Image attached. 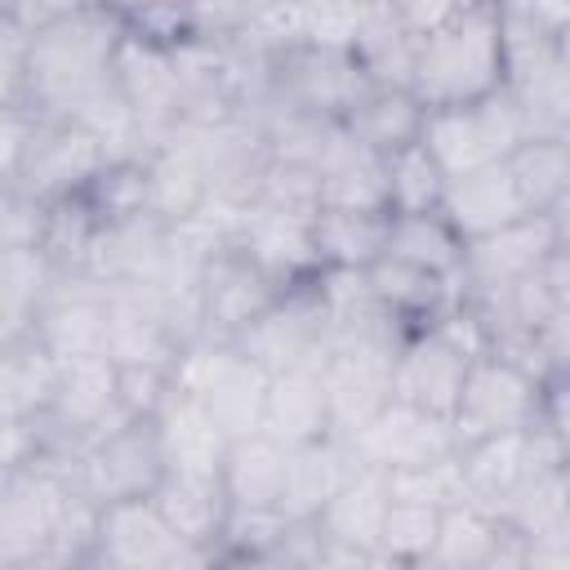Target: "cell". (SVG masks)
Segmentation results:
<instances>
[{"instance_id": "5b68a950", "label": "cell", "mask_w": 570, "mask_h": 570, "mask_svg": "<svg viewBox=\"0 0 570 570\" xmlns=\"http://www.w3.org/2000/svg\"><path fill=\"white\" fill-rule=\"evenodd\" d=\"M160 476H165V459H160L151 419H125L107 428L94 441H85L71 459V481L94 503L151 494Z\"/></svg>"}, {"instance_id": "b9f144b4", "label": "cell", "mask_w": 570, "mask_h": 570, "mask_svg": "<svg viewBox=\"0 0 570 570\" xmlns=\"http://www.w3.org/2000/svg\"><path fill=\"white\" fill-rule=\"evenodd\" d=\"M370 9H374V0H303V45L307 49H352Z\"/></svg>"}, {"instance_id": "d590c367", "label": "cell", "mask_w": 570, "mask_h": 570, "mask_svg": "<svg viewBox=\"0 0 570 570\" xmlns=\"http://www.w3.org/2000/svg\"><path fill=\"white\" fill-rule=\"evenodd\" d=\"M147 165V214L160 218V223H183L200 200H205V187H209V174L174 151V147H151L142 156Z\"/></svg>"}, {"instance_id": "7402d4cb", "label": "cell", "mask_w": 570, "mask_h": 570, "mask_svg": "<svg viewBox=\"0 0 570 570\" xmlns=\"http://www.w3.org/2000/svg\"><path fill=\"white\" fill-rule=\"evenodd\" d=\"M31 334L53 361L102 352V343H107V294L94 281H85V289H58V281H53L49 298L40 303V312L31 321Z\"/></svg>"}, {"instance_id": "681fc988", "label": "cell", "mask_w": 570, "mask_h": 570, "mask_svg": "<svg viewBox=\"0 0 570 570\" xmlns=\"http://www.w3.org/2000/svg\"><path fill=\"white\" fill-rule=\"evenodd\" d=\"M102 4H107V9H116L120 18H125V13H129V18H138L142 9H151V4H160V0H102Z\"/></svg>"}, {"instance_id": "4dcf8cb0", "label": "cell", "mask_w": 570, "mask_h": 570, "mask_svg": "<svg viewBox=\"0 0 570 570\" xmlns=\"http://www.w3.org/2000/svg\"><path fill=\"white\" fill-rule=\"evenodd\" d=\"M321 209L392 214L387 205V156L352 142L338 160L321 169Z\"/></svg>"}, {"instance_id": "816d5d0a", "label": "cell", "mask_w": 570, "mask_h": 570, "mask_svg": "<svg viewBox=\"0 0 570 570\" xmlns=\"http://www.w3.org/2000/svg\"><path fill=\"white\" fill-rule=\"evenodd\" d=\"M4 187H9V183H0V196H4Z\"/></svg>"}, {"instance_id": "44dd1931", "label": "cell", "mask_w": 570, "mask_h": 570, "mask_svg": "<svg viewBox=\"0 0 570 570\" xmlns=\"http://www.w3.org/2000/svg\"><path fill=\"white\" fill-rule=\"evenodd\" d=\"M441 214H445V223L463 240H472V236H485V232H494V227L530 214V209H525V200H521L508 165L494 160V165H481V169H468V174L445 178Z\"/></svg>"}, {"instance_id": "8992f818", "label": "cell", "mask_w": 570, "mask_h": 570, "mask_svg": "<svg viewBox=\"0 0 570 570\" xmlns=\"http://www.w3.org/2000/svg\"><path fill=\"white\" fill-rule=\"evenodd\" d=\"M401 338L405 334H361L325 347L321 383L330 401V428L338 436H347L392 401V361Z\"/></svg>"}, {"instance_id": "2e32d148", "label": "cell", "mask_w": 570, "mask_h": 570, "mask_svg": "<svg viewBox=\"0 0 570 570\" xmlns=\"http://www.w3.org/2000/svg\"><path fill=\"white\" fill-rule=\"evenodd\" d=\"M281 294V285L258 272L236 245L218 249L209 263H205V276H200V334H218V338H232L240 325H249L272 298Z\"/></svg>"}, {"instance_id": "f546056e", "label": "cell", "mask_w": 570, "mask_h": 570, "mask_svg": "<svg viewBox=\"0 0 570 570\" xmlns=\"http://www.w3.org/2000/svg\"><path fill=\"white\" fill-rule=\"evenodd\" d=\"M365 281H370V294L396 316V321H432L441 307H450V276H436L428 267H414L396 254H379L370 267H365Z\"/></svg>"}, {"instance_id": "1f68e13d", "label": "cell", "mask_w": 570, "mask_h": 570, "mask_svg": "<svg viewBox=\"0 0 570 570\" xmlns=\"http://www.w3.org/2000/svg\"><path fill=\"white\" fill-rule=\"evenodd\" d=\"M499 534H503L499 512L468 494V499L441 508L428 566H490V552H494Z\"/></svg>"}, {"instance_id": "277c9868", "label": "cell", "mask_w": 570, "mask_h": 570, "mask_svg": "<svg viewBox=\"0 0 570 570\" xmlns=\"http://www.w3.org/2000/svg\"><path fill=\"white\" fill-rule=\"evenodd\" d=\"M539 410H543V379H534L525 365H517L503 352H481L468 361L450 428H454V441L468 445L490 432L530 428Z\"/></svg>"}, {"instance_id": "ab89813d", "label": "cell", "mask_w": 570, "mask_h": 570, "mask_svg": "<svg viewBox=\"0 0 570 570\" xmlns=\"http://www.w3.org/2000/svg\"><path fill=\"white\" fill-rule=\"evenodd\" d=\"M387 494L392 499H405V503H423V508H450L459 499H468V481H463V463H459V450L450 454H436L428 463H410V468H396L387 472Z\"/></svg>"}, {"instance_id": "4316f807", "label": "cell", "mask_w": 570, "mask_h": 570, "mask_svg": "<svg viewBox=\"0 0 570 570\" xmlns=\"http://www.w3.org/2000/svg\"><path fill=\"white\" fill-rule=\"evenodd\" d=\"M285 454H289V445L272 441L267 432L236 436L218 468L227 503L232 508H276L281 481H285Z\"/></svg>"}, {"instance_id": "8d00e7d4", "label": "cell", "mask_w": 570, "mask_h": 570, "mask_svg": "<svg viewBox=\"0 0 570 570\" xmlns=\"http://www.w3.org/2000/svg\"><path fill=\"white\" fill-rule=\"evenodd\" d=\"M53 281H58V267L45 258L40 245L0 249V321H9L13 330H31Z\"/></svg>"}, {"instance_id": "5bb4252c", "label": "cell", "mask_w": 570, "mask_h": 570, "mask_svg": "<svg viewBox=\"0 0 570 570\" xmlns=\"http://www.w3.org/2000/svg\"><path fill=\"white\" fill-rule=\"evenodd\" d=\"M468 352L441 330V325H423L419 334H405L396 343V361H392V396L410 401L428 414L450 419L463 374H468Z\"/></svg>"}, {"instance_id": "60d3db41", "label": "cell", "mask_w": 570, "mask_h": 570, "mask_svg": "<svg viewBox=\"0 0 570 570\" xmlns=\"http://www.w3.org/2000/svg\"><path fill=\"white\" fill-rule=\"evenodd\" d=\"M436 521H441L436 508L392 499L383 512V525H379V561H428Z\"/></svg>"}, {"instance_id": "7bdbcfd3", "label": "cell", "mask_w": 570, "mask_h": 570, "mask_svg": "<svg viewBox=\"0 0 570 570\" xmlns=\"http://www.w3.org/2000/svg\"><path fill=\"white\" fill-rule=\"evenodd\" d=\"M187 36H209V40H236L245 36L258 0H178Z\"/></svg>"}, {"instance_id": "d6986e66", "label": "cell", "mask_w": 570, "mask_h": 570, "mask_svg": "<svg viewBox=\"0 0 570 570\" xmlns=\"http://www.w3.org/2000/svg\"><path fill=\"white\" fill-rule=\"evenodd\" d=\"M151 428H156V445H160V459H165V472H191V476H218L223 468V454H227V436L223 428L209 419V410L169 387L160 410L151 414Z\"/></svg>"}, {"instance_id": "7dc6e473", "label": "cell", "mask_w": 570, "mask_h": 570, "mask_svg": "<svg viewBox=\"0 0 570 570\" xmlns=\"http://www.w3.org/2000/svg\"><path fill=\"white\" fill-rule=\"evenodd\" d=\"M503 13H517V18H530L534 27L561 36L566 31V13H570V0H494Z\"/></svg>"}, {"instance_id": "d6a6232c", "label": "cell", "mask_w": 570, "mask_h": 570, "mask_svg": "<svg viewBox=\"0 0 570 570\" xmlns=\"http://www.w3.org/2000/svg\"><path fill=\"white\" fill-rule=\"evenodd\" d=\"M521 200L530 214H552L566 200V183H570V151L566 138H521L508 156H503Z\"/></svg>"}, {"instance_id": "cb8c5ba5", "label": "cell", "mask_w": 570, "mask_h": 570, "mask_svg": "<svg viewBox=\"0 0 570 570\" xmlns=\"http://www.w3.org/2000/svg\"><path fill=\"white\" fill-rule=\"evenodd\" d=\"M387 503H392V494H387V472L356 463V468L343 476V485L325 499V508L312 517V525H316L321 539L361 548V552H370V557L379 561V525H383Z\"/></svg>"}, {"instance_id": "83f0119b", "label": "cell", "mask_w": 570, "mask_h": 570, "mask_svg": "<svg viewBox=\"0 0 570 570\" xmlns=\"http://www.w3.org/2000/svg\"><path fill=\"white\" fill-rule=\"evenodd\" d=\"M58 361L36 343L31 330L0 343V419H45L53 396Z\"/></svg>"}, {"instance_id": "e0dca14e", "label": "cell", "mask_w": 570, "mask_h": 570, "mask_svg": "<svg viewBox=\"0 0 570 570\" xmlns=\"http://www.w3.org/2000/svg\"><path fill=\"white\" fill-rule=\"evenodd\" d=\"M258 272H267L276 285L281 281H298L307 272H316V232H312V214L298 209H276L254 200L236 240H232Z\"/></svg>"}, {"instance_id": "836d02e7", "label": "cell", "mask_w": 570, "mask_h": 570, "mask_svg": "<svg viewBox=\"0 0 570 570\" xmlns=\"http://www.w3.org/2000/svg\"><path fill=\"white\" fill-rule=\"evenodd\" d=\"M316 263L321 267H370L387 249V214L356 209H316Z\"/></svg>"}, {"instance_id": "c3c4849f", "label": "cell", "mask_w": 570, "mask_h": 570, "mask_svg": "<svg viewBox=\"0 0 570 570\" xmlns=\"http://www.w3.org/2000/svg\"><path fill=\"white\" fill-rule=\"evenodd\" d=\"M85 4H94V0H13L9 13H13L27 31H36V27H49V22H58V18L85 9Z\"/></svg>"}, {"instance_id": "bcb514c9", "label": "cell", "mask_w": 570, "mask_h": 570, "mask_svg": "<svg viewBox=\"0 0 570 570\" xmlns=\"http://www.w3.org/2000/svg\"><path fill=\"white\" fill-rule=\"evenodd\" d=\"M392 13H396V22L419 40V36H428V31H436V27H445L468 0H383Z\"/></svg>"}, {"instance_id": "7a4b0ae2", "label": "cell", "mask_w": 570, "mask_h": 570, "mask_svg": "<svg viewBox=\"0 0 570 570\" xmlns=\"http://www.w3.org/2000/svg\"><path fill=\"white\" fill-rule=\"evenodd\" d=\"M499 85H503V62H499V4L494 0H468L445 27L419 36L414 67H410V94L423 107L472 102Z\"/></svg>"}, {"instance_id": "4fadbf2b", "label": "cell", "mask_w": 570, "mask_h": 570, "mask_svg": "<svg viewBox=\"0 0 570 570\" xmlns=\"http://www.w3.org/2000/svg\"><path fill=\"white\" fill-rule=\"evenodd\" d=\"M552 249H561V218L552 214H521L485 236L463 240V258H459V276L476 289H503L512 281H521L525 272H534Z\"/></svg>"}, {"instance_id": "52a82bcc", "label": "cell", "mask_w": 570, "mask_h": 570, "mask_svg": "<svg viewBox=\"0 0 570 570\" xmlns=\"http://www.w3.org/2000/svg\"><path fill=\"white\" fill-rule=\"evenodd\" d=\"M111 85L129 98L142 134V156L165 138V129L183 116V89L174 71V49L138 27H125L111 53Z\"/></svg>"}, {"instance_id": "ba28073f", "label": "cell", "mask_w": 570, "mask_h": 570, "mask_svg": "<svg viewBox=\"0 0 570 570\" xmlns=\"http://www.w3.org/2000/svg\"><path fill=\"white\" fill-rule=\"evenodd\" d=\"M102 165H107V151L76 120L45 116V120H36V134L27 142L18 174H13V187L40 205H53V200L80 196Z\"/></svg>"}, {"instance_id": "f35d334b", "label": "cell", "mask_w": 570, "mask_h": 570, "mask_svg": "<svg viewBox=\"0 0 570 570\" xmlns=\"http://www.w3.org/2000/svg\"><path fill=\"white\" fill-rule=\"evenodd\" d=\"M441 191H445V174L419 138L387 151V205H392V214L441 209Z\"/></svg>"}, {"instance_id": "d4e9b609", "label": "cell", "mask_w": 570, "mask_h": 570, "mask_svg": "<svg viewBox=\"0 0 570 570\" xmlns=\"http://www.w3.org/2000/svg\"><path fill=\"white\" fill-rule=\"evenodd\" d=\"M151 503L169 521V530L196 548H209L223 534L232 508L218 476H191V472H165L151 490Z\"/></svg>"}, {"instance_id": "f1b7e54d", "label": "cell", "mask_w": 570, "mask_h": 570, "mask_svg": "<svg viewBox=\"0 0 570 570\" xmlns=\"http://www.w3.org/2000/svg\"><path fill=\"white\" fill-rule=\"evenodd\" d=\"M423 111H428V107H423L410 89L370 85V89L361 94V102L343 116V125H347V134H352L361 147L387 156V151H396V147H405V142L419 138Z\"/></svg>"}, {"instance_id": "30bf717a", "label": "cell", "mask_w": 570, "mask_h": 570, "mask_svg": "<svg viewBox=\"0 0 570 570\" xmlns=\"http://www.w3.org/2000/svg\"><path fill=\"white\" fill-rule=\"evenodd\" d=\"M45 419H49L58 432H67L71 454H76L85 441H94L98 432L125 423L129 414L120 410V365H116L107 352H89V356L58 361L53 396H49Z\"/></svg>"}, {"instance_id": "74e56055", "label": "cell", "mask_w": 570, "mask_h": 570, "mask_svg": "<svg viewBox=\"0 0 570 570\" xmlns=\"http://www.w3.org/2000/svg\"><path fill=\"white\" fill-rule=\"evenodd\" d=\"M67 120H76L102 151H107V160H129V156H142V134H138V116H134V107H129V98L111 85V76L98 85V89H89L71 111H67Z\"/></svg>"}, {"instance_id": "ffe728a7", "label": "cell", "mask_w": 570, "mask_h": 570, "mask_svg": "<svg viewBox=\"0 0 570 570\" xmlns=\"http://www.w3.org/2000/svg\"><path fill=\"white\" fill-rule=\"evenodd\" d=\"M258 432H267L281 445H303V441H321L334 432L321 365H289V370L267 374Z\"/></svg>"}, {"instance_id": "8fae6325", "label": "cell", "mask_w": 570, "mask_h": 570, "mask_svg": "<svg viewBox=\"0 0 570 570\" xmlns=\"http://www.w3.org/2000/svg\"><path fill=\"white\" fill-rule=\"evenodd\" d=\"M240 356H249L258 370L276 374L289 365H321L325 361V321L312 289L276 294L249 325L232 334Z\"/></svg>"}, {"instance_id": "6da1fadb", "label": "cell", "mask_w": 570, "mask_h": 570, "mask_svg": "<svg viewBox=\"0 0 570 570\" xmlns=\"http://www.w3.org/2000/svg\"><path fill=\"white\" fill-rule=\"evenodd\" d=\"M120 36L125 18L107 4H85L49 27H36L27 45V94L53 116H67L89 89L111 76Z\"/></svg>"}, {"instance_id": "e575fe53", "label": "cell", "mask_w": 570, "mask_h": 570, "mask_svg": "<svg viewBox=\"0 0 570 570\" xmlns=\"http://www.w3.org/2000/svg\"><path fill=\"white\" fill-rule=\"evenodd\" d=\"M414 267H428L436 276H454L459 258H463V236L445 223L441 209H423V214H387V249Z\"/></svg>"}, {"instance_id": "ac0fdd59", "label": "cell", "mask_w": 570, "mask_h": 570, "mask_svg": "<svg viewBox=\"0 0 570 570\" xmlns=\"http://www.w3.org/2000/svg\"><path fill=\"white\" fill-rule=\"evenodd\" d=\"M183 338L174 334L169 316L160 312V303L138 289H107V343L102 352L116 365H151V370H169L178 356Z\"/></svg>"}, {"instance_id": "7c38bea8", "label": "cell", "mask_w": 570, "mask_h": 570, "mask_svg": "<svg viewBox=\"0 0 570 570\" xmlns=\"http://www.w3.org/2000/svg\"><path fill=\"white\" fill-rule=\"evenodd\" d=\"M343 441L352 445L356 463L379 468V472H396V468L428 463L436 454L459 450L450 419L428 414V410H419L410 401H396V396L383 410H374L361 428H352Z\"/></svg>"}, {"instance_id": "f907efd6", "label": "cell", "mask_w": 570, "mask_h": 570, "mask_svg": "<svg viewBox=\"0 0 570 570\" xmlns=\"http://www.w3.org/2000/svg\"><path fill=\"white\" fill-rule=\"evenodd\" d=\"M9 4H13V0H0V13H9Z\"/></svg>"}, {"instance_id": "f6af8a7d", "label": "cell", "mask_w": 570, "mask_h": 570, "mask_svg": "<svg viewBox=\"0 0 570 570\" xmlns=\"http://www.w3.org/2000/svg\"><path fill=\"white\" fill-rule=\"evenodd\" d=\"M36 120L22 102H0V183H13L22 156H27V142L36 134Z\"/></svg>"}, {"instance_id": "ee69618b", "label": "cell", "mask_w": 570, "mask_h": 570, "mask_svg": "<svg viewBox=\"0 0 570 570\" xmlns=\"http://www.w3.org/2000/svg\"><path fill=\"white\" fill-rule=\"evenodd\" d=\"M27 45L31 31L13 13H0V102H18L27 94Z\"/></svg>"}, {"instance_id": "9c48e42d", "label": "cell", "mask_w": 570, "mask_h": 570, "mask_svg": "<svg viewBox=\"0 0 570 570\" xmlns=\"http://www.w3.org/2000/svg\"><path fill=\"white\" fill-rule=\"evenodd\" d=\"M107 566H187V561H205L209 548H196L187 539H178L169 530V521L156 512L151 494L138 499H116V503H98V530H94V552Z\"/></svg>"}, {"instance_id": "603a6c76", "label": "cell", "mask_w": 570, "mask_h": 570, "mask_svg": "<svg viewBox=\"0 0 570 570\" xmlns=\"http://www.w3.org/2000/svg\"><path fill=\"white\" fill-rule=\"evenodd\" d=\"M356 468V454L352 445L330 432L321 441H303V445H289L285 454V481H281V499H276V512L285 521H312L325 499L343 485V476Z\"/></svg>"}, {"instance_id": "3957f363", "label": "cell", "mask_w": 570, "mask_h": 570, "mask_svg": "<svg viewBox=\"0 0 570 570\" xmlns=\"http://www.w3.org/2000/svg\"><path fill=\"white\" fill-rule=\"evenodd\" d=\"M521 138H525V120L503 85L472 102L428 107L423 129H419V142L432 151L445 178L503 160Z\"/></svg>"}, {"instance_id": "484cf974", "label": "cell", "mask_w": 570, "mask_h": 570, "mask_svg": "<svg viewBox=\"0 0 570 570\" xmlns=\"http://www.w3.org/2000/svg\"><path fill=\"white\" fill-rule=\"evenodd\" d=\"M263 392H267V370H258L249 356H240V347L232 343V352L223 356V365L205 379L200 392H187L196 396L209 419L223 428L227 441L236 436H249L258 432V419H263Z\"/></svg>"}, {"instance_id": "9a60e30c", "label": "cell", "mask_w": 570, "mask_h": 570, "mask_svg": "<svg viewBox=\"0 0 570 570\" xmlns=\"http://www.w3.org/2000/svg\"><path fill=\"white\" fill-rule=\"evenodd\" d=\"M281 62V89L289 94V107H303V111H321V116H334L343 120L361 94L370 89V76L361 71L356 53L352 49H289L276 58Z\"/></svg>"}]
</instances>
